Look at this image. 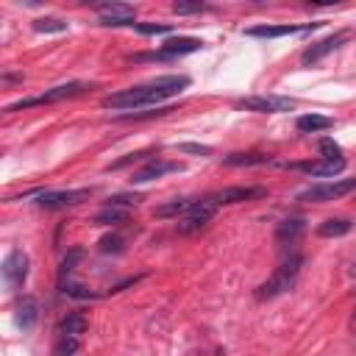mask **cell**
<instances>
[{
	"label": "cell",
	"mask_w": 356,
	"mask_h": 356,
	"mask_svg": "<svg viewBox=\"0 0 356 356\" xmlns=\"http://www.w3.org/2000/svg\"><path fill=\"white\" fill-rule=\"evenodd\" d=\"M192 206H195L192 198H173L156 209V218H184Z\"/></svg>",
	"instance_id": "cell-20"
},
{
	"label": "cell",
	"mask_w": 356,
	"mask_h": 356,
	"mask_svg": "<svg viewBox=\"0 0 356 356\" xmlns=\"http://www.w3.org/2000/svg\"><path fill=\"white\" fill-rule=\"evenodd\" d=\"M134 28L139 34H145V36H156V34H170L173 31V25H167V23H136Z\"/></svg>",
	"instance_id": "cell-29"
},
{
	"label": "cell",
	"mask_w": 356,
	"mask_h": 356,
	"mask_svg": "<svg viewBox=\"0 0 356 356\" xmlns=\"http://www.w3.org/2000/svg\"><path fill=\"white\" fill-rule=\"evenodd\" d=\"M295 106H298L295 98H284V95H251L237 103V109L256 112V114H284V112H293Z\"/></svg>",
	"instance_id": "cell-6"
},
{
	"label": "cell",
	"mask_w": 356,
	"mask_h": 356,
	"mask_svg": "<svg viewBox=\"0 0 356 356\" xmlns=\"http://www.w3.org/2000/svg\"><path fill=\"white\" fill-rule=\"evenodd\" d=\"M356 189V178H345V181H323V184H312L309 189L298 192V200H309V203H328V200H339L348 192Z\"/></svg>",
	"instance_id": "cell-5"
},
{
	"label": "cell",
	"mask_w": 356,
	"mask_h": 356,
	"mask_svg": "<svg viewBox=\"0 0 356 356\" xmlns=\"http://www.w3.org/2000/svg\"><path fill=\"white\" fill-rule=\"evenodd\" d=\"M273 159L264 154H229L223 156V165L229 167H256V165H270Z\"/></svg>",
	"instance_id": "cell-23"
},
{
	"label": "cell",
	"mask_w": 356,
	"mask_h": 356,
	"mask_svg": "<svg viewBox=\"0 0 356 356\" xmlns=\"http://www.w3.org/2000/svg\"><path fill=\"white\" fill-rule=\"evenodd\" d=\"M350 229H353V223H350L348 218H328V220H323V223L317 226V237H323V240L345 237Z\"/></svg>",
	"instance_id": "cell-19"
},
{
	"label": "cell",
	"mask_w": 356,
	"mask_h": 356,
	"mask_svg": "<svg viewBox=\"0 0 356 356\" xmlns=\"http://www.w3.org/2000/svg\"><path fill=\"white\" fill-rule=\"evenodd\" d=\"M92 9L98 12L101 17V25H109V28H123V25H136V9L128 6V3H92Z\"/></svg>",
	"instance_id": "cell-9"
},
{
	"label": "cell",
	"mask_w": 356,
	"mask_h": 356,
	"mask_svg": "<svg viewBox=\"0 0 356 356\" xmlns=\"http://www.w3.org/2000/svg\"><path fill=\"white\" fill-rule=\"evenodd\" d=\"M92 198V189H48L36 195V206L39 209H70V206H78L84 200Z\"/></svg>",
	"instance_id": "cell-7"
},
{
	"label": "cell",
	"mask_w": 356,
	"mask_h": 356,
	"mask_svg": "<svg viewBox=\"0 0 356 356\" xmlns=\"http://www.w3.org/2000/svg\"><path fill=\"white\" fill-rule=\"evenodd\" d=\"M28 278V256L23 251H12L3 259V281H6V290H20Z\"/></svg>",
	"instance_id": "cell-12"
},
{
	"label": "cell",
	"mask_w": 356,
	"mask_h": 356,
	"mask_svg": "<svg viewBox=\"0 0 356 356\" xmlns=\"http://www.w3.org/2000/svg\"><path fill=\"white\" fill-rule=\"evenodd\" d=\"M206 9H209L206 3H184V0L173 3V12H176V14H200V12H206Z\"/></svg>",
	"instance_id": "cell-33"
},
{
	"label": "cell",
	"mask_w": 356,
	"mask_h": 356,
	"mask_svg": "<svg viewBox=\"0 0 356 356\" xmlns=\"http://www.w3.org/2000/svg\"><path fill=\"white\" fill-rule=\"evenodd\" d=\"M323 23H306V25H293V23H284V25H253L245 28V36H256V39H278V36H290V34H306L320 28Z\"/></svg>",
	"instance_id": "cell-14"
},
{
	"label": "cell",
	"mask_w": 356,
	"mask_h": 356,
	"mask_svg": "<svg viewBox=\"0 0 356 356\" xmlns=\"http://www.w3.org/2000/svg\"><path fill=\"white\" fill-rule=\"evenodd\" d=\"M128 218H131V211L128 209H117V206H103L98 215H95V223L98 226H123V223H128Z\"/></svg>",
	"instance_id": "cell-21"
},
{
	"label": "cell",
	"mask_w": 356,
	"mask_h": 356,
	"mask_svg": "<svg viewBox=\"0 0 356 356\" xmlns=\"http://www.w3.org/2000/svg\"><path fill=\"white\" fill-rule=\"evenodd\" d=\"M84 253L76 248V251H70L67 256H64V262H61V267H59V287H64L67 284V278H70V273H73V267H76V262L81 259Z\"/></svg>",
	"instance_id": "cell-26"
},
{
	"label": "cell",
	"mask_w": 356,
	"mask_h": 356,
	"mask_svg": "<svg viewBox=\"0 0 356 356\" xmlns=\"http://www.w3.org/2000/svg\"><path fill=\"white\" fill-rule=\"evenodd\" d=\"M301 270H304V256L298 251L287 253V256H284V262L273 270V275L256 287V298L259 301H273V298H278L284 293H290L295 284H298Z\"/></svg>",
	"instance_id": "cell-2"
},
{
	"label": "cell",
	"mask_w": 356,
	"mask_h": 356,
	"mask_svg": "<svg viewBox=\"0 0 356 356\" xmlns=\"http://www.w3.org/2000/svg\"><path fill=\"white\" fill-rule=\"evenodd\" d=\"M142 159H154V151H145V154H131V156H125V159H120V162H114V165H112V170H120V167H128V165H134V162H142Z\"/></svg>",
	"instance_id": "cell-35"
},
{
	"label": "cell",
	"mask_w": 356,
	"mask_h": 356,
	"mask_svg": "<svg viewBox=\"0 0 356 356\" xmlns=\"http://www.w3.org/2000/svg\"><path fill=\"white\" fill-rule=\"evenodd\" d=\"M123 237L120 234H109V237H103L101 240V251L103 253H123Z\"/></svg>",
	"instance_id": "cell-32"
},
{
	"label": "cell",
	"mask_w": 356,
	"mask_h": 356,
	"mask_svg": "<svg viewBox=\"0 0 356 356\" xmlns=\"http://www.w3.org/2000/svg\"><path fill=\"white\" fill-rule=\"evenodd\" d=\"M178 170H184L178 162H167V159H162V156H154V159L145 162V167L134 170L131 184H148V181H156V178H162V176H167V173H178Z\"/></svg>",
	"instance_id": "cell-13"
},
{
	"label": "cell",
	"mask_w": 356,
	"mask_h": 356,
	"mask_svg": "<svg viewBox=\"0 0 356 356\" xmlns=\"http://www.w3.org/2000/svg\"><path fill=\"white\" fill-rule=\"evenodd\" d=\"M334 125L331 117H323V114H304L295 120V128L304 131V134H317V131H328Z\"/></svg>",
	"instance_id": "cell-22"
},
{
	"label": "cell",
	"mask_w": 356,
	"mask_h": 356,
	"mask_svg": "<svg viewBox=\"0 0 356 356\" xmlns=\"http://www.w3.org/2000/svg\"><path fill=\"white\" fill-rule=\"evenodd\" d=\"M267 189L264 187H226L220 192H215L211 198H215L218 206H229V203H248V200H259L264 198Z\"/></svg>",
	"instance_id": "cell-15"
},
{
	"label": "cell",
	"mask_w": 356,
	"mask_h": 356,
	"mask_svg": "<svg viewBox=\"0 0 356 356\" xmlns=\"http://www.w3.org/2000/svg\"><path fill=\"white\" fill-rule=\"evenodd\" d=\"M87 90H92V84L87 81H70V84H59L36 98H25V101H17V103H9L6 112H20V109H31V106H42V103H59V101H67V98H76V95H84Z\"/></svg>",
	"instance_id": "cell-3"
},
{
	"label": "cell",
	"mask_w": 356,
	"mask_h": 356,
	"mask_svg": "<svg viewBox=\"0 0 356 356\" xmlns=\"http://www.w3.org/2000/svg\"><path fill=\"white\" fill-rule=\"evenodd\" d=\"M317 148H320L323 159H342V151H339V145H337L331 136H323V139L317 142Z\"/></svg>",
	"instance_id": "cell-30"
},
{
	"label": "cell",
	"mask_w": 356,
	"mask_h": 356,
	"mask_svg": "<svg viewBox=\"0 0 356 356\" xmlns=\"http://www.w3.org/2000/svg\"><path fill=\"white\" fill-rule=\"evenodd\" d=\"M139 195H114V198H109L106 200V206H117V209H134V206H139Z\"/></svg>",
	"instance_id": "cell-31"
},
{
	"label": "cell",
	"mask_w": 356,
	"mask_h": 356,
	"mask_svg": "<svg viewBox=\"0 0 356 356\" xmlns=\"http://www.w3.org/2000/svg\"><path fill=\"white\" fill-rule=\"evenodd\" d=\"M39 320V301L34 295H23L20 304H17V326L23 331H31Z\"/></svg>",
	"instance_id": "cell-17"
},
{
	"label": "cell",
	"mask_w": 356,
	"mask_h": 356,
	"mask_svg": "<svg viewBox=\"0 0 356 356\" xmlns=\"http://www.w3.org/2000/svg\"><path fill=\"white\" fill-rule=\"evenodd\" d=\"M189 76H159L148 84H136V87H128L123 92H114V95H106L103 98V106L106 109H123V112H134L139 106H156L167 98H176L181 95L187 87H189Z\"/></svg>",
	"instance_id": "cell-1"
},
{
	"label": "cell",
	"mask_w": 356,
	"mask_h": 356,
	"mask_svg": "<svg viewBox=\"0 0 356 356\" xmlns=\"http://www.w3.org/2000/svg\"><path fill=\"white\" fill-rule=\"evenodd\" d=\"M81 348V339L78 337H67V334H59L56 345H53V356H76Z\"/></svg>",
	"instance_id": "cell-25"
},
{
	"label": "cell",
	"mask_w": 356,
	"mask_h": 356,
	"mask_svg": "<svg viewBox=\"0 0 356 356\" xmlns=\"http://www.w3.org/2000/svg\"><path fill=\"white\" fill-rule=\"evenodd\" d=\"M61 293H64V295H70V298H78V301L98 298V293H92V290L81 287V284H64V287H61Z\"/></svg>",
	"instance_id": "cell-28"
},
{
	"label": "cell",
	"mask_w": 356,
	"mask_h": 356,
	"mask_svg": "<svg viewBox=\"0 0 356 356\" xmlns=\"http://www.w3.org/2000/svg\"><path fill=\"white\" fill-rule=\"evenodd\" d=\"M90 331V317L84 312H70L61 323H59V334H67V337H84Z\"/></svg>",
	"instance_id": "cell-18"
},
{
	"label": "cell",
	"mask_w": 356,
	"mask_h": 356,
	"mask_svg": "<svg viewBox=\"0 0 356 356\" xmlns=\"http://www.w3.org/2000/svg\"><path fill=\"white\" fill-rule=\"evenodd\" d=\"M178 151L181 154H195V156H211V148L209 145H198V142H181Z\"/></svg>",
	"instance_id": "cell-34"
},
{
	"label": "cell",
	"mask_w": 356,
	"mask_h": 356,
	"mask_svg": "<svg viewBox=\"0 0 356 356\" xmlns=\"http://www.w3.org/2000/svg\"><path fill=\"white\" fill-rule=\"evenodd\" d=\"M218 203H215V198L211 195H206V198H198L195 200V206L187 211V215L178 220V234H195V231H200V229H206L209 226V220L218 215Z\"/></svg>",
	"instance_id": "cell-4"
},
{
	"label": "cell",
	"mask_w": 356,
	"mask_h": 356,
	"mask_svg": "<svg viewBox=\"0 0 356 356\" xmlns=\"http://www.w3.org/2000/svg\"><path fill=\"white\" fill-rule=\"evenodd\" d=\"M170 112H176V109L165 106V109H156V112H128V114H120L117 120H120V123H136V120H151V117H165V114H170Z\"/></svg>",
	"instance_id": "cell-27"
},
{
	"label": "cell",
	"mask_w": 356,
	"mask_h": 356,
	"mask_svg": "<svg viewBox=\"0 0 356 356\" xmlns=\"http://www.w3.org/2000/svg\"><path fill=\"white\" fill-rule=\"evenodd\" d=\"M350 275H356V262H353V267H350Z\"/></svg>",
	"instance_id": "cell-36"
},
{
	"label": "cell",
	"mask_w": 356,
	"mask_h": 356,
	"mask_svg": "<svg viewBox=\"0 0 356 356\" xmlns=\"http://www.w3.org/2000/svg\"><path fill=\"white\" fill-rule=\"evenodd\" d=\"M67 28H70V23L61 20V17H39V20H34L36 34H64Z\"/></svg>",
	"instance_id": "cell-24"
},
{
	"label": "cell",
	"mask_w": 356,
	"mask_h": 356,
	"mask_svg": "<svg viewBox=\"0 0 356 356\" xmlns=\"http://www.w3.org/2000/svg\"><path fill=\"white\" fill-rule=\"evenodd\" d=\"M284 167L301 170V173H306L312 178H337L348 167V162L342 156V159H317V162H290V165H284Z\"/></svg>",
	"instance_id": "cell-10"
},
{
	"label": "cell",
	"mask_w": 356,
	"mask_h": 356,
	"mask_svg": "<svg viewBox=\"0 0 356 356\" xmlns=\"http://www.w3.org/2000/svg\"><path fill=\"white\" fill-rule=\"evenodd\" d=\"M203 42L195 39V36H173L167 39L156 53H145V56H136L139 61H167V59H181V56H189L195 50H200Z\"/></svg>",
	"instance_id": "cell-8"
},
{
	"label": "cell",
	"mask_w": 356,
	"mask_h": 356,
	"mask_svg": "<svg viewBox=\"0 0 356 356\" xmlns=\"http://www.w3.org/2000/svg\"><path fill=\"white\" fill-rule=\"evenodd\" d=\"M306 231V220L304 218H287L275 226V242L278 245H295Z\"/></svg>",
	"instance_id": "cell-16"
},
{
	"label": "cell",
	"mask_w": 356,
	"mask_h": 356,
	"mask_svg": "<svg viewBox=\"0 0 356 356\" xmlns=\"http://www.w3.org/2000/svg\"><path fill=\"white\" fill-rule=\"evenodd\" d=\"M348 39H350V31H337V34H331V36L320 39V42H312V45L301 53V61H304L306 67H309V64H317V61H320V59H326L328 53L339 50Z\"/></svg>",
	"instance_id": "cell-11"
}]
</instances>
